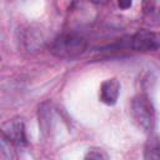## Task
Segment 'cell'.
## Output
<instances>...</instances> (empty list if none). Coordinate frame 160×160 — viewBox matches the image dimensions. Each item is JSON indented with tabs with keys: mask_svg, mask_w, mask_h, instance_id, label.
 <instances>
[{
	"mask_svg": "<svg viewBox=\"0 0 160 160\" xmlns=\"http://www.w3.org/2000/svg\"><path fill=\"white\" fill-rule=\"evenodd\" d=\"M88 49V40L74 32L58 35L50 44V52L60 59H75L82 55Z\"/></svg>",
	"mask_w": 160,
	"mask_h": 160,
	"instance_id": "6da1fadb",
	"label": "cell"
},
{
	"mask_svg": "<svg viewBox=\"0 0 160 160\" xmlns=\"http://www.w3.org/2000/svg\"><path fill=\"white\" fill-rule=\"evenodd\" d=\"M131 115L144 131H151L155 124V111L146 95H136L131 101Z\"/></svg>",
	"mask_w": 160,
	"mask_h": 160,
	"instance_id": "7a4b0ae2",
	"label": "cell"
},
{
	"mask_svg": "<svg viewBox=\"0 0 160 160\" xmlns=\"http://www.w3.org/2000/svg\"><path fill=\"white\" fill-rule=\"evenodd\" d=\"M130 46L135 51H155L160 49V32L139 30L130 39Z\"/></svg>",
	"mask_w": 160,
	"mask_h": 160,
	"instance_id": "3957f363",
	"label": "cell"
},
{
	"mask_svg": "<svg viewBox=\"0 0 160 160\" xmlns=\"http://www.w3.org/2000/svg\"><path fill=\"white\" fill-rule=\"evenodd\" d=\"M1 136L8 139L15 148H24L28 145L25 125L21 119H11L2 124Z\"/></svg>",
	"mask_w": 160,
	"mask_h": 160,
	"instance_id": "277c9868",
	"label": "cell"
},
{
	"mask_svg": "<svg viewBox=\"0 0 160 160\" xmlns=\"http://www.w3.org/2000/svg\"><path fill=\"white\" fill-rule=\"evenodd\" d=\"M119 92H120L119 80L115 78L108 79L100 86V100L106 105H114L118 101Z\"/></svg>",
	"mask_w": 160,
	"mask_h": 160,
	"instance_id": "5b68a950",
	"label": "cell"
},
{
	"mask_svg": "<svg viewBox=\"0 0 160 160\" xmlns=\"http://www.w3.org/2000/svg\"><path fill=\"white\" fill-rule=\"evenodd\" d=\"M144 159H160V139L156 135H150L145 144Z\"/></svg>",
	"mask_w": 160,
	"mask_h": 160,
	"instance_id": "8992f818",
	"label": "cell"
},
{
	"mask_svg": "<svg viewBox=\"0 0 160 160\" xmlns=\"http://www.w3.org/2000/svg\"><path fill=\"white\" fill-rule=\"evenodd\" d=\"M0 155H1V159H5V160H10V159H14L16 158L14 151H15V146L8 140L5 139L4 136H1V142H0Z\"/></svg>",
	"mask_w": 160,
	"mask_h": 160,
	"instance_id": "52a82bcc",
	"label": "cell"
},
{
	"mask_svg": "<svg viewBox=\"0 0 160 160\" xmlns=\"http://www.w3.org/2000/svg\"><path fill=\"white\" fill-rule=\"evenodd\" d=\"M85 159H96V160H101V159H108V155L104 152V150L101 149H91L89 150V152L85 155Z\"/></svg>",
	"mask_w": 160,
	"mask_h": 160,
	"instance_id": "ba28073f",
	"label": "cell"
},
{
	"mask_svg": "<svg viewBox=\"0 0 160 160\" xmlns=\"http://www.w3.org/2000/svg\"><path fill=\"white\" fill-rule=\"evenodd\" d=\"M118 5L120 9H129L131 6V0H118Z\"/></svg>",
	"mask_w": 160,
	"mask_h": 160,
	"instance_id": "9c48e42d",
	"label": "cell"
},
{
	"mask_svg": "<svg viewBox=\"0 0 160 160\" xmlns=\"http://www.w3.org/2000/svg\"><path fill=\"white\" fill-rule=\"evenodd\" d=\"M92 2H95V4H105V2H108L109 0H91Z\"/></svg>",
	"mask_w": 160,
	"mask_h": 160,
	"instance_id": "30bf717a",
	"label": "cell"
}]
</instances>
